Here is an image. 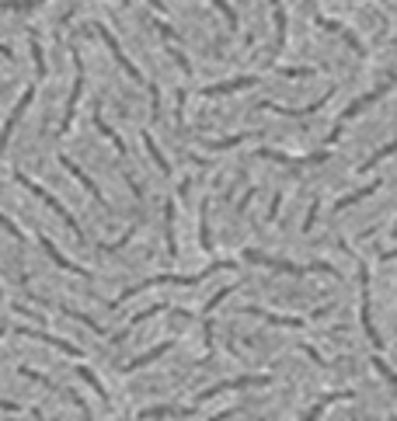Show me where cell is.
<instances>
[{"label":"cell","mask_w":397,"mask_h":421,"mask_svg":"<svg viewBox=\"0 0 397 421\" xmlns=\"http://www.w3.org/2000/svg\"><path fill=\"white\" fill-rule=\"evenodd\" d=\"M77 376H81V380H84V383H87V387H91V390H94V394H98L105 404L111 400V397H108V390H105V383H101V380H98V376L87 369V365H77Z\"/></svg>","instance_id":"12"},{"label":"cell","mask_w":397,"mask_h":421,"mask_svg":"<svg viewBox=\"0 0 397 421\" xmlns=\"http://www.w3.org/2000/svg\"><path fill=\"white\" fill-rule=\"evenodd\" d=\"M244 313L265 321V324H275V328H307V317H286V313H272L265 306H244Z\"/></svg>","instance_id":"6"},{"label":"cell","mask_w":397,"mask_h":421,"mask_svg":"<svg viewBox=\"0 0 397 421\" xmlns=\"http://www.w3.org/2000/svg\"><path fill=\"white\" fill-rule=\"evenodd\" d=\"M189 414H195V407H171V404H160V407L140 411V421H153V418H189Z\"/></svg>","instance_id":"10"},{"label":"cell","mask_w":397,"mask_h":421,"mask_svg":"<svg viewBox=\"0 0 397 421\" xmlns=\"http://www.w3.org/2000/svg\"><path fill=\"white\" fill-rule=\"evenodd\" d=\"M268 383H272V376H268V373H251V376H237V380H226V383H216V387L202 390V394H199V404H202V400H209V397H216V394H223V390H244V387H268Z\"/></svg>","instance_id":"5"},{"label":"cell","mask_w":397,"mask_h":421,"mask_svg":"<svg viewBox=\"0 0 397 421\" xmlns=\"http://www.w3.org/2000/svg\"><path fill=\"white\" fill-rule=\"evenodd\" d=\"M70 400H74V404H77V407H81V414H84V421H94V418H91V411H87V404H84V397H81V394H74V390H70Z\"/></svg>","instance_id":"14"},{"label":"cell","mask_w":397,"mask_h":421,"mask_svg":"<svg viewBox=\"0 0 397 421\" xmlns=\"http://www.w3.org/2000/svg\"><path fill=\"white\" fill-rule=\"evenodd\" d=\"M0 338H4V328H0Z\"/></svg>","instance_id":"19"},{"label":"cell","mask_w":397,"mask_h":421,"mask_svg":"<svg viewBox=\"0 0 397 421\" xmlns=\"http://www.w3.org/2000/svg\"><path fill=\"white\" fill-rule=\"evenodd\" d=\"M35 240H39V247L45 251V258H49V261H52V265L60 269V272H74V275H81V279H91V272H87V269H81V265H74V261H70V258H67L60 247H56V244H52V240H49L42 230L35 234Z\"/></svg>","instance_id":"4"},{"label":"cell","mask_w":397,"mask_h":421,"mask_svg":"<svg viewBox=\"0 0 397 421\" xmlns=\"http://www.w3.org/2000/svg\"><path fill=\"white\" fill-rule=\"evenodd\" d=\"M338 400H356V390H331V394H328V397H321V400H317V404L300 418V421H317V418H321L331 404H338Z\"/></svg>","instance_id":"8"},{"label":"cell","mask_w":397,"mask_h":421,"mask_svg":"<svg viewBox=\"0 0 397 421\" xmlns=\"http://www.w3.org/2000/svg\"><path fill=\"white\" fill-rule=\"evenodd\" d=\"M356 269H359V321H363V331H366V338H369V345L376 348V352H383V338H380V331H376V324H373V296H369V265L356 254Z\"/></svg>","instance_id":"3"},{"label":"cell","mask_w":397,"mask_h":421,"mask_svg":"<svg viewBox=\"0 0 397 421\" xmlns=\"http://www.w3.org/2000/svg\"><path fill=\"white\" fill-rule=\"evenodd\" d=\"M300 352H303V355H310V362H317V365H328V362L321 359V352H317V348H310V345H300Z\"/></svg>","instance_id":"15"},{"label":"cell","mask_w":397,"mask_h":421,"mask_svg":"<svg viewBox=\"0 0 397 421\" xmlns=\"http://www.w3.org/2000/svg\"><path fill=\"white\" fill-rule=\"evenodd\" d=\"M171 345H175V338H171V341H160V345H153L150 352H143V355H136L133 362H126V365H122V373H136V369H143V365L157 362L164 352H171Z\"/></svg>","instance_id":"9"},{"label":"cell","mask_w":397,"mask_h":421,"mask_svg":"<svg viewBox=\"0 0 397 421\" xmlns=\"http://www.w3.org/2000/svg\"><path fill=\"white\" fill-rule=\"evenodd\" d=\"M60 313H67V317H74V321H77V324H84L87 331H94V334H101V338H108V334H105V328H101L98 321H91V317H87V313H81V310H74V306H60Z\"/></svg>","instance_id":"11"},{"label":"cell","mask_w":397,"mask_h":421,"mask_svg":"<svg viewBox=\"0 0 397 421\" xmlns=\"http://www.w3.org/2000/svg\"><path fill=\"white\" fill-rule=\"evenodd\" d=\"M18 334H25V338H35V341H45V345H52L56 352H63V355H81V348L77 345H70L67 338H56V334H45L42 328H18Z\"/></svg>","instance_id":"7"},{"label":"cell","mask_w":397,"mask_h":421,"mask_svg":"<svg viewBox=\"0 0 397 421\" xmlns=\"http://www.w3.org/2000/svg\"><path fill=\"white\" fill-rule=\"evenodd\" d=\"M0 296H4V286H0Z\"/></svg>","instance_id":"18"},{"label":"cell","mask_w":397,"mask_h":421,"mask_svg":"<svg viewBox=\"0 0 397 421\" xmlns=\"http://www.w3.org/2000/svg\"><path fill=\"white\" fill-rule=\"evenodd\" d=\"M237 414H241V411H237V407H230V411H219V414H216V418H209V421H226V418H237Z\"/></svg>","instance_id":"16"},{"label":"cell","mask_w":397,"mask_h":421,"mask_svg":"<svg viewBox=\"0 0 397 421\" xmlns=\"http://www.w3.org/2000/svg\"><path fill=\"white\" fill-rule=\"evenodd\" d=\"M369 362H373V365H376V373H380V376H383V380H387V383H390V387H394V394H397V373H394V369H390V365H387V362H383V359H380V355H373V359H369Z\"/></svg>","instance_id":"13"},{"label":"cell","mask_w":397,"mask_h":421,"mask_svg":"<svg viewBox=\"0 0 397 421\" xmlns=\"http://www.w3.org/2000/svg\"><path fill=\"white\" fill-rule=\"evenodd\" d=\"M248 265H261V269H272V272H282V275H310V272H321V275H338L334 265L328 261H310V265H297V261H286V258H272L265 251H255V247H244L241 254Z\"/></svg>","instance_id":"2"},{"label":"cell","mask_w":397,"mask_h":421,"mask_svg":"<svg viewBox=\"0 0 397 421\" xmlns=\"http://www.w3.org/2000/svg\"><path fill=\"white\" fill-rule=\"evenodd\" d=\"M0 411H21V404H14V400H0Z\"/></svg>","instance_id":"17"},{"label":"cell","mask_w":397,"mask_h":421,"mask_svg":"<svg viewBox=\"0 0 397 421\" xmlns=\"http://www.w3.org/2000/svg\"><path fill=\"white\" fill-rule=\"evenodd\" d=\"M230 269H237V261L226 258V261H213V265H206L199 275H175V272H164V275H153V279H143V282H136V286L122 289L111 306H122L126 299L140 296V293H143V289H150V286H202L206 279H213V275H219V272H230Z\"/></svg>","instance_id":"1"}]
</instances>
